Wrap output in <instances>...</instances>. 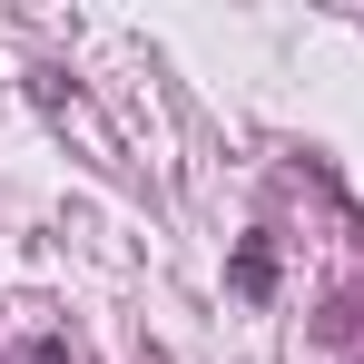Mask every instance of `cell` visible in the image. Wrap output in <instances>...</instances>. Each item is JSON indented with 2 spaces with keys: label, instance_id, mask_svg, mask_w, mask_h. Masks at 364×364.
<instances>
[{
  "label": "cell",
  "instance_id": "cell-1",
  "mask_svg": "<svg viewBox=\"0 0 364 364\" xmlns=\"http://www.w3.org/2000/svg\"><path fill=\"white\" fill-rule=\"evenodd\" d=\"M237 286H246V296H266V286H276V256H266V246H246V256H237Z\"/></svg>",
  "mask_w": 364,
  "mask_h": 364
}]
</instances>
